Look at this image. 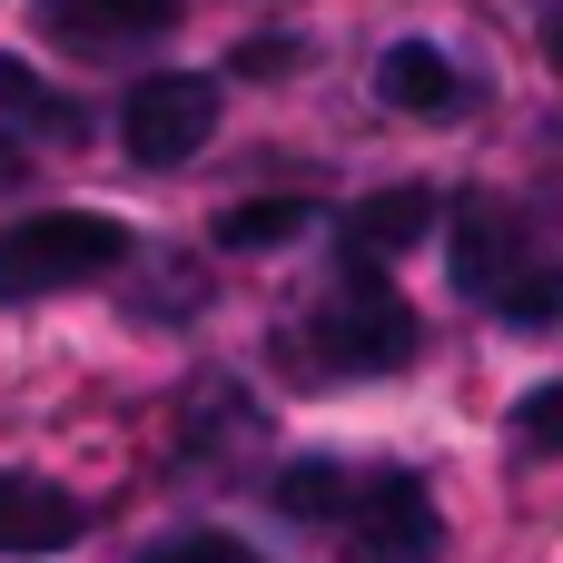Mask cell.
Returning <instances> with one entry per match:
<instances>
[{"mask_svg":"<svg viewBox=\"0 0 563 563\" xmlns=\"http://www.w3.org/2000/svg\"><path fill=\"white\" fill-rule=\"evenodd\" d=\"M89 534V505L49 475H0V554H69Z\"/></svg>","mask_w":563,"mask_h":563,"instance_id":"cell-6","label":"cell"},{"mask_svg":"<svg viewBox=\"0 0 563 563\" xmlns=\"http://www.w3.org/2000/svg\"><path fill=\"white\" fill-rule=\"evenodd\" d=\"M208 129H218V79H208V69H158V79H139V89L119 99V148H129L139 168L198 158Z\"/></svg>","mask_w":563,"mask_h":563,"instance_id":"cell-4","label":"cell"},{"mask_svg":"<svg viewBox=\"0 0 563 563\" xmlns=\"http://www.w3.org/2000/svg\"><path fill=\"white\" fill-rule=\"evenodd\" d=\"M376 99L406 109V119H455V109H465V69H455L435 40H396V49L376 59Z\"/></svg>","mask_w":563,"mask_h":563,"instance_id":"cell-7","label":"cell"},{"mask_svg":"<svg viewBox=\"0 0 563 563\" xmlns=\"http://www.w3.org/2000/svg\"><path fill=\"white\" fill-rule=\"evenodd\" d=\"M336 534H346V563H435L445 554V515H435V495H426L406 465L356 475Z\"/></svg>","mask_w":563,"mask_h":563,"instance_id":"cell-3","label":"cell"},{"mask_svg":"<svg viewBox=\"0 0 563 563\" xmlns=\"http://www.w3.org/2000/svg\"><path fill=\"white\" fill-rule=\"evenodd\" d=\"M307 356L327 376H396V366H416V307L386 287V257H356L346 247L336 297L307 317Z\"/></svg>","mask_w":563,"mask_h":563,"instance_id":"cell-1","label":"cell"},{"mask_svg":"<svg viewBox=\"0 0 563 563\" xmlns=\"http://www.w3.org/2000/svg\"><path fill=\"white\" fill-rule=\"evenodd\" d=\"M307 228H317V198H247L218 218V247H287Z\"/></svg>","mask_w":563,"mask_h":563,"instance_id":"cell-10","label":"cell"},{"mask_svg":"<svg viewBox=\"0 0 563 563\" xmlns=\"http://www.w3.org/2000/svg\"><path fill=\"white\" fill-rule=\"evenodd\" d=\"M435 218H445V198H435V188H376V198H356V208H346V247H356V257H406Z\"/></svg>","mask_w":563,"mask_h":563,"instance_id":"cell-8","label":"cell"},{"mask_svg":"<svg viewBox=\"0 0 563 563\" xmlns=\"http://www.w3.org/2000/svg\"><path fill=\"white\" fill-rule=\"evenodd\" d=\"M495 317H515V327H563V257H534V267L495 297Z\"/></svg>","mask_w":563,"mask_h":563,"instance_id":"cell-12","label":"cell"},{"mask_svg":"<svg viewBox=\"0 0 563 563\" xmlns=\"http://www.w3.org/2000/svg\"><path fill=\"white\" fill-rule=\"evenodd\" d=\"M515 435H525V455H563V376L515 406Z\"/></svg>","mask_w":563,"mask_h":563,"instance_id":"cell-14","label":"cell"},{"mask_svg":"<svg viewBox=\"0 0 563 563\" xmlns=\"http://www.w3.org/2000/svg\"><path fill=\"white\" fill-rule=\"evenodd\" d=\"M346 495H356V475H346L336 455H297V465L277 475V495H267V505H277L287 525H336V515H346Z\"/></svg>","mask_w":563,"mask_h":563,"instance_id":"cell-9","label":"cell"},{"mask_svg":"<svg viewBox=\"0 0 563 563\" xmlns=\"http://www.w3.org/2000/svg\"><path fill=\"white\" fill-rule=\"evenodd\" d=\"M139 238L99 208H49V218H20L0 238V297L30 307V297H69V287H99L109 267H129Z\"/></svg>","mask_w":563,"mask_h":563,"instance_id":"cell-2","label":"cell"},{"mask_svg":"<svg viewBox=\"0 0 563 563\" xmlns=\"http://www.w3.org/2000/svg\"><path fill=\"white\" fill-rule=\"evenodd\" d=\"M49 10H59L89 49L119 40V30H168V20H178V0H49Z\"/></svg>","mask_w":563,"mask_h":563,"instance_id":"cell-11","label":"cell"},{"mask_svg":"<svg viewBox=\"0 0 563 563\" xmlns=\"http://www.w3.org/2000/svg\"><path fill=\"white\" fill-rule=\"evenodd\" d=\"M0 119H49L59 139L79 129L69 109H49V89H40V69H30V59H10V49H0Z\"/></svg>","mask_w":563,"mask_h":563,"instance_id":"cell-13","label":"cell"},{"mask_svg":"<svg viewBox=\"0 0 563 563\" xmlns=\"http://www.w3.org/2000/svg\"><path fill=\"white\" fill-rule=\"evenodd\" d=\"M544 49H554V69H563V10H554V20H544Z\"/></svg>","mask_w":563,"mask_h":563,"instance_id":"cell-17","label":"cell"},{"mask_svg":"<svg viewBox=\"0 0 563 563\" xmlns=\"http://www.w3.org/2000/svg\"><path fill=\"white\" fill-rule=\"evenodd\" d=\"M139 563H257V544H238V534H168V544H148Z\"/></svg>","mask_w":563,"mask_h":563,"instance_id":"cell-15","label":"cell"},{"mask_svg":"<svg viewBox=\"0 0 563 563\" xmlns=\"http://www.w3.org/2000/svg\"><path fill=\"white\" fill-rule=\"evenodd\" d=\"M525 267H534L525 218H515V208H495V198H465V208H455V287L495 307V297H505Z\"/></svg>","mask_w":563,"mask_h":563,"instance_id":"cell-5","label":"cell"},{"mask_svg":"<svg viewBox=\"0 0 563 563\" xmlns=\"http://www.w3.org/2000/svg\"><path fill=\"white\" fill-rule=\"evenodd\" d=\"M20 178H30V158H20V139L0 129V188H20Z\"/></svg>","mask_w":563,"mask_h":563,"instance_id":"cell-16","label":"cell"}]
</instances>
